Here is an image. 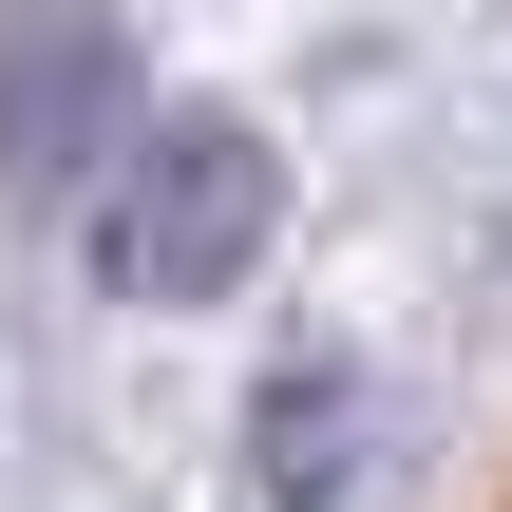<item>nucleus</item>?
I'll return each instance as SVG.
<instances>
[{"label": "nucleus", "instance_id": "obj_1", "mask_svg": "<svg viewBox=\"0 0 512 512\" xmlns=\"http://www.w3.org/2000/svg\"><path fill=\"white\" fill-rule=\"evenodd\" d=\"M266 228H285V152L247 114H152L95 190V285L114 304H228L266 266Z\"/></svg>", "mask_w": 512, "mask_h": 512}, {"label": "nucleus", "instance_id": "obj_2", "mask_svg": "<svg viewBox=\"0 0 512 512\" xmlns=\"http://www.w3.org/2000/svg\"><path fill=\"white\" fill-rule=\"evenodd\" d=\"M114 152H133L114 0H0V209H95Z\"/></svg>", "mask_w": 512, "mask_h": 512}, {"label": "nucleus", "instance_id": "obj_3", "mask_svg": "<svg viewBox=\"0 0 512 512\" xmlns=\"http://www.w3.org/2000/svg\"><path fill=\"white\" fill-rule=\"evenodd\" d=\"M323 456H342V380H304V361H285V380H266V475L304 494Z\"/></svg>", "mask_w": 512, "mask_h": 512}]
</instances>
